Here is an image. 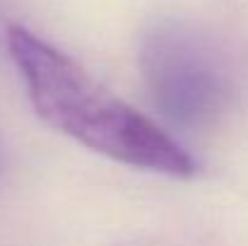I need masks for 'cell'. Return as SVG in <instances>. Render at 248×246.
I'll return each instance as SVG.
<instances>
[{
  "mask_svg": "<svg viewBox=\"0 0 248 246\" xmlns=\"http://www.w3.org/2000/svg\"><path fill=\"white\" fill-rule=\"evenodd\" d=\"M142 70L155 104L181 123L217 116L229 97V78L217 51L181 24L157 27L142 46Z\"/></svg>",
  "mask_w": 248,
  "mask_h": 246,
  "instance_id": "2",
  "label": "cell"
},
{
  "mask_svg": "<svg viewBox=\"0 0 248 246\" xmlns=\"http://www.w3.org/2000/svg\"><path fill=\"white\" fill-rule=\"evenodd\" d=\"M7 49L27 84L29 101L56 131L130 166L169 176L195 171L193 157L171 135L34 32L12 24Z\"/></svg>",
  "mask_w": 248,
  "mask_h": 246,
  "instance_id": "1",
  "label": "cell"
}]
</instances>
